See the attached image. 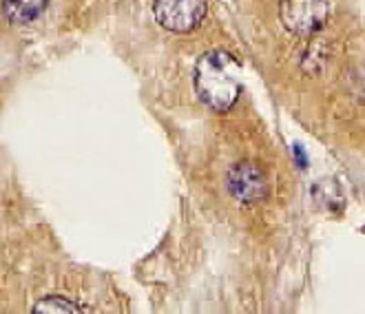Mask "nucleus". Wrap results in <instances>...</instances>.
I'll use <instances>...</instances> for the list:
<instances>
[{
  "label": "nucleus",
  "instance_id": "obj_1",
  "mask_svg": "<svg viewBox=\"0 0 365 314\" xmlns=\"http://www.w3.org/2000/svg\"><path fill=\"white\" fill-rule=\"evenodd\" d=\"M192 87L210 111H228L242 93V62L230 51H206L192 71Z\"/></svg>",
  "mask_w": 365,
  "mask_h": 314
},
{
  "label": "nucleus",
  "instance_id": "obj_4",
  "mask_svg": "<svg viewBox=\"0 0 365 314\" xmlns=\"http://www.w3.org/2000/svg\"><path fill=\"white\" fill-rule=\"evenodd\" d=\"M228 188L240 202H255L266 191V179L262 171L250 162H240L228 173Z\"/></svg>",
  "mask_w": 365,
  "mask_h": 314
},
{
  "label": "nucleus",
  "instance_id": "obj_3",
  "mask_svg": "<svg viewBox=\"0 0 365 314\" xmlns=\"http://www.w3.org/2000/svg\"><path fill=\"white\" fill-rule=\"evenodd\" d=\"M206 0H155V20L173 33H188L202 25L206 16Z\"/></svg>",
  "mask_w": 365,
  "mask_h": 314
},
{
  "label": "nucleus",
  "instance_id": "obj_6",
  "mask_svg": "<svg viewBox=\"0 0 365 314\" xmlns=\"http://www.w3.org/2000/svg\"><path fill=\"white\" fill-rule=\"evenodd\" d=\"M34 312H82V308L64 297H45L34 305Z\"/></svg>",
  "mask_w": 365,
  "mask_h": 314
},
{
  "label": "nucleus",
  "instance_id": "obj_5",
  "mask_svg": "<svg viewBox=\"0 0 365 314\" xmlns=\"http://www.w3.org/2000/svg\"><path fill=\"white\" fill-rule=\"evenodd\" d=\"M47 3L49 0H3V9L11 23L27 25L45 11Z\"/></svg>",
  "mask_w": 365,
  "mask_h": 314
},
{
  "label": "nucleus",
  "instance_id": "obj_2",
  "mask_svg": "<svg viewBox=\"0 0 365 314\" xmlns=\"http://www.w3.org/2000/svg\"><path fill=\"white\" fill-rule=\"evenodd\" d=\"M330 16L328 0H282L279 18L294 36H312L324 29Z\"/></svg>",
  "mask_w": 365,
  "mask_h": 314
}]
</instances>
